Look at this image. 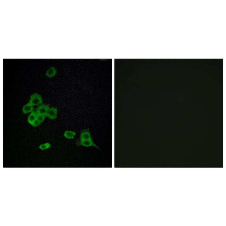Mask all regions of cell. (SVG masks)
<instances>
[{"label":"cell","mask_w":226,"mask_h":226,"mask_svg":"<svg viewBox=\"0 0 226 226\" xmlns=\"http://www.w3.org/2000/svg\"><path fill=\"white\" fill-rule=\"evenodd\" d=\"M42 101L40 95L38 93H35L31 96L29 103L33 106H36L41 104Z\"/></svg>","instance_id":"1"},{"label":"cell","mask_w":226,"mask_h":226,"mask_svg":"<svg viewBox=\"0 0 226 226\" xmlns=\"http://www.w3.org/2000/svg\"><path fill=\"white\" fill-rule=\"evenodd\" d=\"M45 116H44V115L40 114H37L36 119L38 120L41 123H42V122L45 120Z\"/></svg>","instance_id":"11"},{"label":"cell","mask_w":226,"mask_h":226,"mask_svg":"<svg viewBox=\"0 0 226 226\" xmlns=\"http://www.w3.org/2000/svg\"><path fill=\"white\" fill-rule=\"evenodd\" d=\"M77 146H82L88 147H93L96 149H99V147L94 143L93 139L87 140H78L76 143Z\"/></svg>","instance_id":"2"},{"label":"cell","mask_w":226,"mask_h":226,"mask_svg":"<svg viewBox=\"0 0 226 226\" xmlns=\"http://www.w3.org/2000/svg\"><path fill=\"white\" fill-rule=\"evenodd\" d=\"M40 122L36 119L34 121L31 125L34 127H37L40 125Z\"/></svg>","instance_id":"12"},{"label":"cell","mask_w":226,"mask_h":226,"mask_svg":"<svg viewBox=\"0 0 226 226\" xmlns=\"http://www.w3.org/2000/svg\"><path fill=\"white\" fill-rule=\"evenodd\" d=\"M51 145L49 143H45V144H41L39 146V148L41 150H45L50 148Z\"/></svg>","instance_id":"10"},{"label":"cell","mask_w":226,"mask_h":226,"mask_svg":"<svg viewBox=\"0 0 226 226\" xmlns=\"http://www.w3.org/2000/svg\"><path fill=\"white\" fill-rule=\"evenodd\" d=\"M57 110L56 108L52 107L48 110L46 116L50 119H55L57 118Z\"/></svg>","instance_id":"5"},{"label":"cell","mask_w":226,"mask_h":226,"mask_svg":"<svg viewBox=\"0 0 226 226\" xmlns=\"http://www.w3.org/2000/svg\"><path fill=\"white\" fill-rule=\"evenodd\" d=\"M36 113L33 111L31 112L28 116V121L31 125L34 121L36 119Z\"/></svg>","instance_id":"8"},{"label":"cell","mask_w":226,"mask_h":226,"mask_svg":"<svg viewBox=\"0 0 226 226\" xmlns=\"http://www.w3.org/2000/svg\"><path fill=\"white\" fill-rule=\"evenodd\" d=\"M64 137L68 139H73L76 135V133L73 131H66L64 133Z\"/></svg>","instance_id":"7"},{"label":"cell","mask_w":226,"mask_h":226,"mask_svg":"<svg viewBox=\"0 0 226 226\" xmlns=\"http://www.w3.org/2000/svg\"><path fill=\"white\" fill-rule=\"evenodd\" d=\"M57 71L54 68L51 67L49 69L46 73V75L48 77H54L56 74Z\"/></svg>","instance_id":"9"},{"label":"cell","mask_w":226,"mask_h":226,"mask_svg":"<svg viewBox=\"0 0 226 226\" xmlns=\"http://www.w3.org/2000/svg\"><path fill=\"white\" fill-rule=\"evenodd\" d=\"M49 109V106L42 104L39 106L37 108L36 112L37 114L42 115L46 116Z\"/></svg>","instance_id":"3"},{"label":"cell","mask_w":226,"mask_h":226,"mask_svg":"<svg viewBox=\"0 0 226 226\" xmlns=\"http://www.w3.org/2000/svg\"><path fill=\"white\" fill-rule=\"evenodd\" d=\"M80 140H87L92 139L90 132L89 129L83 130L80 132Z\"/></svg>","instance_id":"4"},{"label":"cell","mask_w":226,"mask_h":226,"mask_svg":"<svg viewBox=\"0 0 226 226\" xmlns=\"http://www.w3.org/2000/svg\"><path fill=\"white\" fill-rule=\"evenodd\" d=\"M33 105L29 103L26 104L23 107L22 112L24 114L33 111L34 107Z\"/></svg>","instance_id":"6"}]
</instances>
